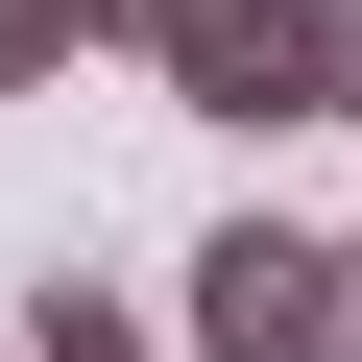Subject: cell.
I'll use <instances>...</instances> for the list:
<instances>
[{"mask_svg":"<svg viewBox=\"0 0 362 362\" xmlns=\"http://www.w3.org/2000/svg\"><path fill=\"white\" fill-rule=\"evenodd\" d=\"M73 25H97V0H73Z\"/></svg>","mask_w":362,"mask_h":362,"instance_id":"cell-6","label":"cell"},{"mask_svg":"<svg viewBox=\"0 0 362 362\" xmlns=\"http://www.w3.org/2000/svg\"><path fill=\"white\" fill-rule=\"evenodd\" d=\"M266 73H290V121H362V0H290Z\"/></svg>","mask_w":362,"mask_h":362,"instance_id":"cell-3","label":"cell"},{"mask_svg":"<svg viewBox=\"0 0 362 362\" xmlns=\"http://www.w3.org/2000/svg\"><path fill=\"white\" fill-rule=\"evenodd\" d=\"M169 362H362V242L314 218H218L194 242V338Z\"/></svg>","mask_w":362,"mask_h":362,"instance_id":"cell-1","label":"cell"},{"mask_svg":"<svg viewBox=\"0 0 362 362\" xmlns=\"http://www.w3.org/2000/svg\"><path fill=\"white\" fill-rule=\"evenodd\" d=\"M97 49H145L169 97H194V121H290V0H97Z\"/></svg>","mask_w":362,"mask_h":362,"instance_id":"cell-2","label":"cell"},{"mask_svg":"<svg viewBox=\"0 0 362 362\" xmlns=\"http://www.w3.org/2000/svg\"><path fill=\"white\" fill-rule=\"evenodd\" d=\"M25 362H169V338H145L121 290H49V314H25Z\"/></svg>","mask_w":362,"mask_h":362,"instance_id":"cell-4","label":"cell"},{"mask_svg":"<svg viewBox=\"0 0 362 362\" xmlns=\"http://www.w3.org/2000/svg\"><path fill=\"white\" fill-rule=\"evenodd\" d=\"M97 25H73V0H0V97H25V73H73Z\"/></svg>","mask_w":362,"mask_h":362,"instance_id":"cell-5","label":"cell"}]
</instances>
